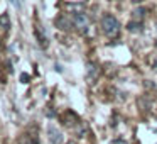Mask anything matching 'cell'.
Returning a JSON list of instances; mask_svg holds the SVG:
<instances>
[{"label":"cell","mask_w":157,"mask_h":144,"mask_svg":"<svg viewBox=\"0 0 157 144\" xmlns=\"http://www.w3.org/2000/svg\"><path fill=\"white\" fill-rule=\"evenodd\" d=\"M12 4H14V5H19V2H17V0H12Z\"/></svg>","instance_id":"obj_11"},{"label":"cell","mask_w":157,"mask_h":144,"mask_svg":"<svg viewBox=\"0 0 157 144\" xmlns=\"http://www.w3.org/2000/svg\"><path fill=\"white\" fill-rule=\"evenodd\" d=\"M48 139H49V142H51V144H63L64 136H63V132L56 126L49 124V126H48Z\"/></svg>","instance_id":"obj_3"},{"label":"cell","mask_w":157,"mask_h":144,"mask_svg":"<svg viewBox=\"0 0 157 144\" xmlns=\"http://www.w3.org/2000/svg\"><path fill=\"white\" fill-rule=\"evenodd\" d=\"M142 2H144V0H132V4H135V5H140Z\"/></svg>","instance_id":"obj_10"},{"label":"cell","mask_w":157,"mask_h":144,"mask_svg":"<svg viewBox=\"0 0 157 144\" xmlns=\"http://www.w3.org/2000/svg\"><path fill=\"white\" fill-rule=\"evenodd\" d=\"M68 144H78V142H75V141H69V142Z\"/></svg>","instance_id":"obj_12"},{"label":"cell","mask_w":157,"mask_h":144,"mask_svg":"<svg viewBox=\"0 0 157 144\" xmlns=\"http://www.w3.org/2000/svg\"><path fill=\"white\" fill-rule=\"evenodd\" d=\"M145 14H147V9H145V7H137V9H133L132 17L135 19V21H140V22H142L144 17H145Z\"/></svg>","instance_id":"obj_5"},{"label":"cell","mask_w":157,"mask_h":144,"mask_svg":"<svg viewBox=\"0 0 157 144\" xmlns=\"http://www.w3.org/2000/svg\"><path fill=\"white\" fill-rule=\"evenodd\" d=\"M0 27H2V31H9L10 29V17L7 14L0 15Z\"/></svg>","instance_id":"obj_6"},{"label":"cell","mask_w":157,"mask_h":144,"mask_svg":"<svg viewBox=\"0 0 157 144\" xmlns=\"http://www.w3.org/2000/svg\"><path fill=\"white\" fill-rule=\"evenodd\" d=\"M96 73H98V70H96L93 65H88V78L93 80V78L96 76Z\"/></svg>","instance_id":"obj_8"},{"label":"cell","mask_w":157,"mask_h":144,"mask_svg":"<svg viewBox=\"0 0 157 144\" xmlns=\"http://www.w3.org/2000/svg\"><path fill=\"white\" fill-rule=\"evenodd\" d=\"M101 29H103V32H105V36H106V38H110V39H115V38H118V36H120V22L117 21V17H115V15H112V14H105V15H103Z\"/></svg>","instance_id":"obj_1"},{"label":"cell","mask_w":157,"mask_h":144,"mask_svg":"<svg viewBox=\"0 0 157 144\" xmlns=\"http://www.w3.org/2000/svg\"><path fill=\"white\" fill-rule=\"evenodd\" d=\"M110 144H127V142H125V141H123V139H113V141H112V142H110Z\"/></svg>","instance_id":"obj_9"},{"label":"cell","mask_w":157,"mask_h":144,"mask_svg":"<svg viewBox=\"0 0 157 144\" xmlns=\"http://www.w3.org/2000/svg\"><path fill=\"white\" fill-rule=\"evenodd\" d=\"M56 26H58L59 29H69V27H71V22H69L64 15H61V17L56 19Z\"/></svg>","instance_id":"obj_7"},{"label":"cell","mask_w":157,"mask_h":144,"mask_svg":"<svg viewBox=\"0 0 157 144\" xmlns=\"http://www.w3.org/2000/svg\"><path fill=\"white\" fill-rule=\"evenodd\" d=\"M73 26L78 29L79 32H86L90 26V19L85 12H75L73 14Z\"/></svg>","instance_id":"obj_2"},{"label":"cell","mask_w":157,"mask_h":144,"mask_svg":"<svg viewBox=\"0 0 157 144\" xmlns=\"http://www.w3.org/2000/svg\"><path fill=\"white\" fill-rule=\"evenodd\" d=\"M142 22L140 21H135V19H133V21H130L128 24H127V31L128 32H142Z\"/></svg>","instance_id":"obj_4"}]
</instances>
